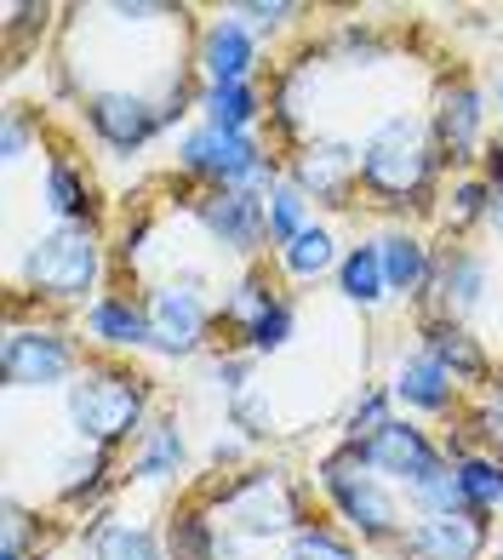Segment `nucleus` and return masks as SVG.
<instances>
[{"label":"nucleus","mask_w":503,"mask_h":560,"mask_svg":"<svg viewBox=\"0 0 503 560\" xmlns=\"http://www.w3.org/2000/svg\"><path fill=\"white\" fill-rule=\"evenodd\" d=\"M338 292H343V303H355L361 315H372V310H384V303H389V280H384V258H377V241L343 246Z\"/></svg>","instance_id":"nucleus-28"},{"label":"nucleus","mask_w":503,"mask_h":560,"mask_svg":"<svg viewBox=\"0 0 503 560\" xmlns=\"http://www.w3.org/2000/svg\"><path fill=\"white\" fill-rule=\"evenodd\" d=\"M498 120H503V74H498Z\"/></svg>","instance_id":"nucleus-49"},{"label":"nucleus","mask_w":503,"mask_h":560,"mask_svg":"<svg viewBox=\"0 0 503 560\" xmlns=\"http://www.w3.org/2000/svg\"><path fill=\"white\" fill-rule=\"evenodd\" d=\"M418 338H423V349L435 354V361L458 377V384H492V354H487V343L469 332V320H452V315H418Z\"/></svg>","instance_id":"nucleus-19"},{"label":"nucleus","mask_w":503,"mask_h":560,"mask_svg":"<svg viewBox=\"0 0 503 560\" xmlns=\"http://www.w3.org/2000/svg\"><path fill=\"white\" fill-rule=\"evenodd\" d=\"M40 138V115L30 109H7V126H0V155H7V166H17L23 155H30V143Z\"/></svg>","instance_id":"nucleus-44"},{"label":"nucleus","mask_w":503,"mask_h":560,"mask_svg":"<svg viewBox=\"0 0 503 560\" xmlns=\"http://www.w3.org/2000/svg\"><path fill=\"white\" fill-rule=\"evenodd\" d=\"M389 555H400V560H487L492 515H475V509H458V515H412Z\"/></svg>","instance_id":"nucleus-14"},{"label":"nucleus","mask_w":503,"mask_h":560,"mask_svg":"<svg viewBox=\"0 0 503 560\" xmlns=\"http://www.w3.org/2000/svg\"><path fill=\"white\" fill-rule=\"evenodd\" d=\"M178 172L195 189H246L269 195L286 177V161L258 138V132H218V126L195 120L178 138Z\"/></svg>","instance_id":"nucleus-6"},{"label":"nucleus","mask_w":503,"mask_h":560,"mask_svg":"<svg viewBox=\"0 0 503 560\" xmlns=\"http://www.w3.org/2000/svg\"><path fill=\"white\" fill-rule=\"evenodd\" d=\"M320 104V63L315 58H297V63H281L274 74V92H269V126L281 132L292 149L315 138V109Z\"/></svg>","instance_id":"nucleus-18"},{"label":"nucleus","mask_w":503,"mask_h":560,"mask_svg":"<svg viewBox=\"0 0 503 560\" xmlns=\"http://www.w3.org/2000/svg\"><path fill=\"white\" fill-rule=\"evenodd\" d=\"M241 457H246V446H241L235 435H218V441H212V452H207V464H212V469H235Z\"/></svg>","instance_id":"nucleus-45"},{"label":"nucleus","mask_w":503,"mask_h":560,"mask_svg":"<svg viewBox=\"0 0 503 560\" xmlns=\"http://www.w3.org/2000/svg\"><path fill=\"white\" fill-rule=\"evenodd\" d=\"M281 298H286V292L269 280V269L246 264V269L230 280V287H223V310H218V326H223L230 338H246L252 326H258V320L274 310V303H281Z\"/></svg>","instance_id":"nucleus-25"},{"label":"nucleus","mask_w":503,"mask_h":560,"mask_svg":"<svg viewBox=\"0 0 503 560\" xmlns=\"http://www.w3.org/2000/svg\"><path fill=\"white\" fill-rule=\"evenodd\" d=\"M40 200H46V212H52V223H97V189H92L86 166H74L69 155L46 161Z\"/></svg>","instance_id":"nucleus-26"},{"label":"nucleus","mask_w":503,"mask_h":560,"mask_svg":"<svg viewBox=\"0 0 503 560\" xmlns=\"http://www.w3.org/2000/svg\"><path fill=\"white\" fill-rule=\"evenodd\" d=\"M487 229H492V235L503 241V189L492 195V212H487Z\"/></svg>","instance_id":"nucleus-47"},{"label":"nucleus","mask_w":503,"mask_h":560,"mask_svg":"<svg viewBox=\"0 0 503 560\" xmlns=\"http://www.w3.org/2000/svg\"><path fill=\"white\" fill-rule=\"evenodd\" d=\"M184 464H189V446H184V429H178V418L172 412H161V418H149V429L132 441V457H126V475L132 480H172V475H184Z\"/></svg>","instance_id":"nucleus-23"},{"label":"nucleus","mask_w":503,"mask_h":560,"mask_svg":"<svg viewBox=\"0 0 503 560\" xmlns=\"http://www.w3.org/2000/svg\"><path fill=\"white\" fill-rule=\"evenodd\" d=\"M487 287H492L487 252H475L469 241H446V246H435V275H430V292L418 303H423V315L469 320L487 303Z\"/></svg>","instance_id":"nucleus-16"},{"label":"nucleus","mask_w":503,"mask_h":560,"mask_svg":"<svg viewBox=\"0 0 503 560\" xmlns=\"http://www.w3.org/2000/svg\"><path fill=\"white\" fill-rule=\"evenodd\" d=\"M389 418H395L389 384H366L355 400H349V412H343V441H366V435H377Z\"/></svg>","instance_id":"nucleus-36"},{"label":"nucleus","mask_w":503,"mask_h":560,"mask_svg":"<svg viewBox=\"0 0 503 560\" xmlns=\"http://www.w3.org/2000/svg\"><path fill=\"white\" fill-rule=\"evenodd\" d=\"M86 560H166V544L155 538V526L143 521H120L115 509H97L81 532Z\"/></svg>","instance_id":"nucleus-22"},{"label":"nucleus","mask_w":503,"mask_h":560,"mask_svg":"<svg viewBox=\"0 0 503 560\" xmlns=\"http://www.w3.org/2000/svg\"><path fill=\"white\" fill-rule=\"evenodd\" d=\"M286 560H361V544L332 521H304V532L286 544Z\"/></svg>","instance_id":"nucleus-35"},{"label":"nucleus","mask_w":503,"mask_h":560,"mask_svg":"<svg viewBox=\"0 0 503 560\" xmlns=\"http://www.w3.org/2000/svg\"><path fill=\"white\" fill-rule=\"evenodd\" d=\"M40 544H46V521L30 515L17 498H7V521H0V549H23L30 560H40Z\"/></svg>","instance_id":"nucleus-40"},{"label":"nucleus","mask_w":503,"mask_h":560,"mask_svg":"<svg viewBox=\"0 0 503 560\" xmlns=\"http://www.w3.org/2000/svg\"><path fill=\"white\" fill-rule=\"evenodd\" d=\"M377 258H384V280H389V298H423L430 292V275H435V246L407 223H389L377 235Z\"/></svg>","instance_id":"nucleus-21"},{"label":"nucleus","mask_w":503,"mask_h":560,"mask_svg":"<svg viewBox=\"0 0 503 560\" xmlns=\"http://www.w3.org/2000/svg\"><path fill=\"white\" fill-rule=\"evenodd\" d=\"M274 264H281V275H292V280H320V275H338L343 252H338V235H332V229H326V223H309L292 246L274 252Z\"/></svg>","instance_id":"nucleus-30"},{"label":"nucleus","mask_w":503,"mask_h":560,"mask_svg":"<svg viewBox=\"0 0 503 560\" xmlns=\"http://www.w3.org/2000/svg\"><path fill=\"white\" fill-rule=\"evenodd\" d=\"M195 74L200 86H241V81H258V63H264V40L246 30L235 12H218L195 30Z\"/></svg>","instance_id":"nucleus-15"},{"label":"nucleus","mask_w":503,"mask_h":560,"mask_svg":"<svg viewBox=\"0 0 503 560\" xmlns=\"http://www.w3.org/2000/svg\"><path fill=\"white\" fill-rule=\"evenodd\" d=\"M52 492L58 503H97L109 487H115V452H97V446H81L74 441L63 457H52Z\"/></svg>","instance_id":"nucleus-24"},{"label":"nucleus","mask_w":503,"mask_h":560,"mask_svg":"<svg viewBox=\"0 0 503 560\" xmlns=\"http://www.w3.org/2000/svg\"><path fill=\"white\" fill-rule=\"evenodd\" d=\"M384 46H389V40L377 35V30H366V23H343V30L332 35V58H338V63H361V58L377 63V58H384Z\"/></svg>","instance_id":"nucleus-42"},{"label":"nucleus","mask_w":503,"mask_h":560,"mask_svg":"<svg viewBox=\"0 0 503 560\" xmlns=\"http://www.w3.org/2000/svg\"><path fill=\"white\" fill-rule=\"evenodd\" d=\"M149 310V349L166 354V361H189V354H207L212 332H218V310L207 298V275H166L143 292Z\"/></svg>","instance_id":"nucleus-8"},{"label":"nucleus","mask_w":503,"mask_h":560,"mask_svg":"<svg viewBox=\"0 0 503 560\" xmlns=\"http://www.w3.org/2000/svg\"><path fill=\"white\" fill-rule=\"evenodd\" d=\"M464 435H469L475 446H481V452L503 457V406H498V400L469 406V418H464Z\"/></svg>","instance_id":"nucleus-43"},{"label":"nucleus","mask_w":503,"mask_h":560,"mask_svg":"<svg viewBox=\"0 0 503 560\" xmlns=\"http://www.w3.org/2000/svg\"><path fill=\"white\" fill-rule=\"evenodd\" d=\"M200 503H207V515L235 532L241 544L252 549H269V544H292L297 532H304V492H297V480L286 469H235V475H218L207 492H200Z\"/></svg>","instance_id":"nucleus-4"},{"label":"nucleus","mask_w":503,"mask_h":560,"mask_svg":"<svg viewBox=\"0 0 503 560\" xmlns=\"http://www.w3.org/2000/svg\"><path fill=\"white\" fill-rule=\"evenodd\" d=\"M430 132L441 149V166L452 172H475V161L487 155V92L475 81H446L435 92V109H430Z\"/></svg>","instance_id":"nucleus-12"},{"label":"nucleus","mask_w":503,"mask_h":560,"mask_svg":"<svg viewBox=\"0 0 503 560\" xmlns=\"http://www.w3.org/2000/svg\"><path fill=\"white\" fill-rule=\"evenodd\" d=\"M109 246L97 223H52L23 246L12 269V303L23 310H86L104 298Z\"/></svg>","instance_id":"nucleus-1"},{"label":"nucleus","mask_w":503,"mask_h":560,"mask_svg":"<svg viewBox=\"0 0 503 560\" xmlns=\"http://www.w3.org/2000/svg\"><path fill=\"white\" fill-rule=\"evenodd\" d=\"M264 223H269V246L281 252V246H292L297 235H304V229L315 223V207H309V195L297 189V184H274L269 195H264Z\"/></svg>","instance_id":"nucleus-32"},{"label":"nucleus","mask_w":503,"mask_h":560,"mask_svg":"<svg viewBox=\"0 0 503 560\" xmlns=\"http://www.w3.org/2000/svg\"><path fill=\"white\" fill-rule=\"evenodd\" d=\"M389 395H395L400 412H418V418H446V412L464 406V384L435 361L430 349H407L389 366Z\"/></svg>","instance_id":"nucleus-17"},{"label":"nucleus","mask_w":503,"mask_h":560,"mask_svg":"<svg viewBox=\"0 0 503 560\" xmlns=\"http://www.w3.org/2000/svg\"><path fill=\"white\" fill-rule=\"evenodd\" d=\"M81 332L104 354L149 349V310H143V298H132V292H104L97 303L81 310Z\"/></svg>","instance_id":"nucleus-20"},{"label":"nucleus","mask_w":503,"mask_h":560,"mask_svg":"<svg viewBox=\"0 0 503 560\" xmlns=\"http://www.w3.org/2000/svg\"><path fill=\"white\" fill-rule=\"evenodd\" d=\"M166 560H218V521L207 515V503H184L166 526Z\"/></svg>","instance_id":"nucleus-31"},{"label":"nucleus","mask_w":503,"mask_h":560,"mask_svg":"<svg viewBox=\"0 0 503 560\" xmlns=\"http://www.w3.org/2000/svg\"><path fill=\"white\" fill-rule=\"evenodd\" d=\"M452 469H458V480H464V498H469V509L475 515H498L503 509V457H492V452H464V457H452Z\"/></svg>","instance_id":"nucleus-33"},{"label":"nucleus","mask_w":503,"mask_h":560,"mask_svg":"<svg viewBox=\"0 0 503 560\" xmlns=\"http://www.w3.org/2000/svg\"><path fill=\"white\" fill-rule=\"evenodd\" d=\"M361 452V464L372 469V475H384L395 492H412L423 475H435L441 464H446V446L423 429L418 418H407V412H395L377 435H366V441H349Z\"/></svg>","instance_id":"nucleus-10"},{"label":"nucleus","mask_w":503,"mask_h":560,"mask_svg":"<svg viewBox=\"0 0 503 560\" xmlns=\"http://www.w3.org/2000/svg\"><path fill=\"white\" fill-rule=\"evenodd\" d=\"M63 418H69L81 446L120 452L143 435L149 418H155V384H149L138 366L104 354V361H86L74 372V384L63 389Z\"/></svg>","instance_id":"nucleus-3"},{"label":"nucleus","mask_w":503,"mask_h":560,"mask_svg":"<svg viewBox=\"0 0 503 560\" xmlns=\"http://www.w3.org/2000/svg\"><path fill=\"white\" fill-rule=\"evenodd\" d=\"M487 560H503V544H498V549H492V555H487Z\"/></svg>","instance_id":"nucleus-50"},{"label":"nucleus","mask_w":503,"mask_h":560,"mask_svg":"<svg viewBox=\"0 0 503 560\" xmlns=\"http://www.w3.org/2000/svg\"><path fill=\"white\" fill-rule=\"evenodd\" d=\"M223 412H230V429H241V441L252 446V441H269L274 435V412H269V395L252 384L246 395H235L230 406H223Z\"/></svg>","instance_id":"nucleus-38"},{"label":"nucleus","mask_w":503,"mask_h":560,"mask_svg":"<svg viewBox=\"0 0 503 560\" xmlns=\"http://www.w3.org/2000/svg\"><path fill=\"white\" fill-rule=\"evenodd\" d=\"M435 177H441V149L423 115L395 109L361 138V195L377 212L407 218L418 207H435Z\"/></svg>","instance_id":"nucleus-2"},{"label":"nucleus","mask_w":503,"mask_h":560,"mask_svg":"<svg viewBox=\"0 0 503 560\" xmlns=\"http://www.w3.org/2000/svg\"><path fill=\"white\" fill-rule=\"evenodd\" d=\"M252 366H258V354H246V349H223V354H212V389L223 395V406L252 389Z\"/></svg>","instance_id":"nucleus-41"},{"label":"nucleus","mask_w":503,"mask_h":560,"mask_svg":"<svg viewBox=\"0 0 503 560\" xmlns=\"http://www.w3.org/2000/svg\"><path fill=\"white\" fill-rule=\"evenodd\" d=\"M269 115V97L258 92V81L241 86H200V120L218 132H258V120Z\"/></svg>","instance_id":"nucleus-29"},{"label":"nucleus","mask_w":503,"mask_h":560,"mask_svg":"<svg viewBox=\"0 0 503 560\" xmlns=\"http://www.w3.org/2000/svg\"><path fill=\"white\" fill-rule=\"evenodd\" d=\"M481 177H487L492 189H503V138H492V143H487V155H481Z\"/></svg>","instance_id":"nucleus-46"},{"label":"nucleus","mask_w":503,"mask_h":560,"mask_svg":"<svg viewBox=\"0 0 503 560\" xmlns=\"http://www.w3.org/2000/svg\"><path fill=\"white\" fill-rule=\"evenodd\" d=\"M487 400H498V406H503V361H498V372H492V384H487Z\"/></svg>","instance_id":"nucleus-48"},{"label":"nucleus","mask_w":503,"mask_h":560,"mask_svg":"<svg viewBox=\"0 0 503 560\" xmlns=\"http://www.w3.org/2000/svg\"><path fill=\"white\" fill-rule=\"evenodd\" d=\"M81 120L109 155H143L161 138L155 92H138V86H92L81 97Z\"/></svg>","instance_id":"nucleus-9"},{"label":"nucleus","mask_w":503,"mask_h":560,"mask_svg":"<svg viewBox=\"0 0 503 560\" xmlns=\"http://www.w3.org/2000/svg\"><path fill=\"white\" fill-rule=\"evenodd\" d=\"M230 12H235L258 40L281 35V30H292V23L304 18V7H297V0H246V7H230Z\"/></svg>","instance_id":"nucleus-39"},{"label":"nucleus","mask_w":503,"mask_h":560,"mask_svg":"<svg viewBox=\"0 0 503 560\" xmlns=\"http://www.w3.org/2000/svg\"><path fill=\"white\" fill-rule=\"evenodd\" d=\"M315 487L355 544H366V549H395L400 544V532H407V498H400L384 475H372L349 441H338L315 464Z\"/></svg>","instance_id":"nucleus-5"},{"label":"nucleus","mask_w":503,"mask_h":560,"mask_svg":"<svg viewBox=\"0 0 503 560\" xmlns=\"http://www.w3.org/2000/svg\"><path fill=\"white\" fill-rule=\"evenodd\" d=\"M492 184L481 172H452V184L435 195V218H441V229L452 241H464L469 229H481L487 223V212H492Z\"/></svg>","instance_id":"nucleus-27"},{"label":"nucleus","mask_w":503,"mask_h":560,"mask_svg":"<svg viewBox=\"0 0 503 560\" xmlns=\"http://www.w3.org/2000/svg\"><path fill=\"white\" fill-rule=\"evenodd\" d=\"M189 218L207 229V241L230 258H258L269 246V223H264V195L246 189H195L189 195Z\"/></svg>","instance_id":"nucleus-13"},{"label":"nucleus","mask_w":503,"mask_h":560,"mask_svg":"<svg viewBox=\"0 0 503 560\" xmlns=\"http://www.w3.org/2000/svg\"><path fill=\"white\" fill-rule=\"evenodd\" d=\"M286 184H297L309 195V207H355L361 195V143L343 138H309L286 155Z\"/></svg>","instance_id":"nucleus-11"},{"label":"nucleus","mask_w":503,"mask_h":560,"mask_svg":"<svg viewBox=\"0 0 503 560\" xmlns=\"http://www.w3.org/2000/svg\"><path fill=\"white\" fill-rule=\"evenodd\" d=\"M412 503V515H458V509H469V498H464V480H458V469H452V457L435 469V475H423L412 492H400Z\"/></svg>","instance_id":"nucleus-34"},{"label":"nucleus","mask_w":503,"mask_h":560,"mask_svg":"<svg viewBox=\"0 0 503 560\" xmlns=\"http://www.w3.org/2000/svg\"><path fill=\"white\" fill-rule=\"evenodd\" d=\"M81 366H86L81 338H74L63 320L40 315V310L30 315L23 303H12L7 338H0V377H7V389H17V395L69 389Z\"/></svg>","instance_id":"nucleus-7"},{"label":"nucleus","mask_w":503,"mask_h":560,"mask_svg":"<svg viewBox=\"0 0 503 560\" xmlns=\"http://www.w3.org/2000/svg\"><path fill=\"white\" fill-rule=\"evenodd\" d=\"M292 332H297V303H292V298H281V303H274V310H269V315H264V320L241 338V349L264 361V354H281V349L292 343Z\"/></svg>","instance_id":"nucleus-37"}]
</instances>
